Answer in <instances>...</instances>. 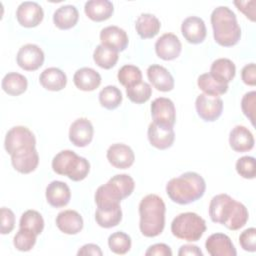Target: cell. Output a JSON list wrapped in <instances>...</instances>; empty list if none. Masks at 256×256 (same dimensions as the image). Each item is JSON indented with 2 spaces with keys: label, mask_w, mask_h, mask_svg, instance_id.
I'll use <instances>...</instances> for the list:
<instances>
[{
  "label": "cell",
  "mask_w": 256,
  "mask_h": 256,
  "mask_svg": "<svg viewBox=\"0 0 256 256\" xmlns=\"http://www.w3.org/2000/svg\"><path fill=\"white\" fill-rule=\"evenodd\" d=\"M117 78L121 85L129 88L142 81V72L137 66L128 64L119 69Z\"/></svg>",
  "instance_id": "37"
},
{
  "label": "cell",
  "mask_w": 256,
  "mask_h": 256,
  "mask_svg": "<svg viewBox=\"0 0 256 256\" xmlns=\"http://www.w3.org/2000/svg\"><path fill=\"white\" fill-rule=\"evenodd\" d=\"M147 77L150 83L161 92H168L174 88V78L163 66L153 64L147 68Z\"/></svg>",
  "instance_id": "21"
},
{
  "label": "cell",
  "mask_w": 256,
  "mask_h": 256,
  "mask_svg": "<svg viewBox=\"0 0 256 256\" xmlns=\"http://www.w3.org/2000/svg\"><path fill=\"white\" fill-rule=\"evenodd\" d=\"M43 9L36 2L24 1L20 3L16 10V18L18 23L26 28L38 26L43 20Z\"/></svg>",
  "instance_id": "12"
},
{
  "label": "cell",
  "mask_w": 256,
  "mask_h": 256,
  "mask_svg": "<svg viewBox=\"0 0 256 256\" xmlns=\"http://www.w3.org/2000/svg\"><path fill=\"white\" fill-rule=\"evenodd\" d=\"M165 203L156 194H148L139 203V228L145 237H156L165 226Z\"/></svg>",
  "instance_id": "3"
},
{
  "label": "cell",
  "mask_w": 256,
  "mask_h": 256,
  "mask_svg": "<svg viewBox=\"0 0 256 256\" xmlns=\"http://www.w3.org/2000/svg\"><path fill=\"white\" fill-rule=\"evenodd\" d=\"M181 33L187 42L199 44L205 40L207 30L203 19L197 16H190L182 22Z\"/></svg>",
  "instance_id": "19"
},
{
  "label": "cell",
  "mask_w": 256,
  "mask_h": 256,
  "mask_svg": "<svg viewBox=\"0 0 256 256\" xmlns=\"http://www.w3.org/2000/svg\"><path fill=\"white\" fill-rule=\"evenodd\" d=\"M255 4L254 0L251 1H234V5L252 22L255 21Z\"/></svg>",
  "instance_id": "45"
},
{
  "label": "cell",
  "mask_w": 256,
  "mask_h": 256,
  "mask_svg": "<svg viewBox=\"0 0 256 256\" xmlns=\"http://www.w3.org/2000/svg\"><path fill=\"white\" fill-rule=\"evenodd\" d=\"M52 169L55 173L67 176L70 180L78 182L88 176L90 163L86 158L78 156L72 150H63L54 156Z\"/></svg>",
  "instance_id": "6"
},
{
  "label": "cell",
  "mask_w": 256,
  "mask_h": 256,
  "mask_svg": "<svg viewBox=\"0 0 256 256\" xmlns=\"http://www.w3.org/2000/svg\"><path fill=\"white\" fill-rule=\"evenodd\" d=\"M95 220L102 228H112L117 226L122 220V210L120 205L108 208H97L95 212Z\"/></svg>",
  "instance_id": "32"
},
{
  "label": "cell",
  "mask_w": 256,
  "mask_h": 256,
  "mask_svg": "<svg viewBox=\"0 0 256 256\" xmlns=\"http://www.w3.org/2000/svg\"><path fill=\"white\" fill-rule=\"evenodd\" d=\"M237 173L245 179H254L256 176L255 158L252 156H243L236 162Z\"/></svg>",
  "instance_id": "41"
},
{
  "label": "cell",
  "mask_w": 256,
  "mask_h": 256,
  "mask_svg": "<svg viewBox=\"0 0 256 256\" xmlns=\"http://www.w3.org/2000/svg\"><path fill=\"white\" fill-rule=\"evenodd\" d=\"M205 248L211 256H236L237 251L229 236L223 233H214L210 235Z\"/></svg>",
  "instance_id": "18"
},
{
  "label": "cell",
  "mask_w": 256,
  "mask_h": 256,
  "mask_svg": "<svg viewBox=\"0 0 256 256\" xmlns=\"http://www.w3.org/2000/svg\"><path fill=\"white\" fill-rule=\"evenodd\" d=\"M131 244L130 236L122 231L114 232L108 238V246L115 254H126L130 250Z\"/></svg>",
  "instance_id": "38"
},
{
  "label": "cell",
  "mask_w": 256,
  "mask_h": 256,
  "mask_svg": "<svg viewBox=\"0 0 256 256\" xmlns=\"http://www.w3.org/2000/svg\"><path fill=\"white\" fill-rule=\"evenodd\" d=\"M206 231L205 220L194 212L178 214L171 223V232L178 239L198 241Z\"/></svg>",
  "instance_id": "7"
},
{
  "label": "cell",
  "mask_w": 256,
  "mask_h": 256,
  "mask_svg": "<svg viewBox=\"0 0 256 256\" xmlns=\"http://www.w3.org/2000/svg\"><path fill=\"white\" fill-rule=\"evenodd\" d=\"M100 41L101 45L117 53L124 51L129 43L127 33L118 26L103 28L100 32Z\"/></svg>",
  "instance_id": "13"
},
{
  "label": "cell",
  "mask_w": 256,
  "mask_h": 256,
  "mask_svg": "<svg viewBox=\"0 0 256 256\" xmlns=\"http://www.w3.org/2000/svg\"><path fill=\"white\" fill-rule=\"evenodd\" d=\"M73 82L79 90L93 91L101 84V76L96 70L89 67H83L74 73Z\"/></svg>",
  "instance_id": "26"
},
{
  "label": "cell",
  "mask_w": 256,
  "mask_h": 256,
  "mask_svg": "<svg viewBox=\"0 0 256 256\" xmlns=\"http://www.w3.org/2000/svg\"><path fill=\"white\" fill-rule=\"evenodd\" d=\"M37 235L26 228H20L13 238L15 248L22 252L30 251L36 243Z\"/></svg>",
  "instance_id": "40"
},
{
  "label": "cell",
  "mask_w": 256,
  "mask_h": 256,
  "mask_svg": "<svg viewBox=\"0 0 256 256\" xmlns=\"http://www.w3.org/2000/svg\"><path fill=\"white\" fill-rule=\"evenodd\" d=\"M39 82L43 88L49 91H60L67 84L66 74L59 68H46L39 77Z\"/></svg>",
  "instance_id": "27"
},
{
  "label": "cell",
  "mask_w": 256,
  "mask_h": 256,
  "mask_svg": "<svg viewBox=\"0 0 256 256\" xmlns=\"http://www.w3.org/2000/svg\"><path fill=\"white\" fill-rule=\"evenodd\" d=\"M1 215V234L5 235L10 233L15 226V215L9 208L2 207L0 210Z\"/></svg>",
  "instance_id": "44"
},
{
  "label": "cell",
  "mask_w": 256,
  "mask_h": 256,
  "mask_svg": "<svg viewBox=\"0 0 256 256\" xmlns=\"http://www.w3.org/2000/svg\"><path fill=\"white\" fill-rule=\"evenodd\" d=\"M181 50V42L173 33L163 34L155 43V52L157 56L165 61L176 59L180 55Z\"/></svg>",
  "instance_id": "16"
},
{
  "label": "cell",
  "mask_w": 256,
  "mask_h": 256,
  "mask_svg": "<svg viewBox=\"0 0 256 256\" xmlns=\"http://www.w3.org/2000/svg\"><path fill=\"white\" fill-rule=\"evenodd\" d=\"M195 108L198 116L206 122L216 121L222 114L223 101L220 97L207 94H200L195 101Z\"/></svg>",
  "instance_id": "9"
},
{
  "label": "cell",
  "mask_w": 256,
  "mask_h": 256,
  "mask_svg": "<svg viewBox=\"0 0 256 256\" xmlns=\"http://www.w3.org/2000/svg\"><path fill=\"white\" fill-rule=\"evenodd\" d=\"M179 256H185V255H194V256H202L203 253L200 250V248L196 245L192 244H185L182 245L178 251Z\"/></svg>",
  "instance_id": "49"
},
{
  "label": "cell",
  "mask_w": 256,
  "mask_h": 256,
  "mask_svg": "<svg viewBox=\"0 0 256 256\" xmlns=\"http://www.w3.org/2000/svg\"><path fill=\"white\" fill-rule=\"evenodd\" d=\"M108 162L117 169H127L131 167L135 160L133 150L126 144H112L106 153Z\"/></svg>",
  "instance_id": "15"
},
{
  "label": "cell",
  "mask_w": 256,
  "mask_h": 256,
  "mask_svg": "<svg viewBox=\"0 0 256 256\" xmlns=\"http://www.w3.org/2000/svg\"><path fill=\"white\" fill-rule=\"evenodd\" d=\"M126 94L128 99L136 104H142L147 102L152 94V88L147 82L141 81L140 83L126 88Z\"/></svg>",
  "instance_id": "39"
},
{
  "label": "cell",
  "mask_w": 256,
  "mask_h": 256,
  "mask_svg": "<svg viewBox=\"0 0 256 256\" xmlns=\"http://www.w3.org/2000/svg\"><path fill=\"white\" fill-rule=\"evenodd\" d=\"M118 53L112 51L103 45H98L93 52L94 62L103 69H111L118 61Z\"/></svg>",
  "instance_id": "36"
},
{
  "label": "cell",
  "mask_w": 256,
  "mask_h": 256,
  "mask_svg": "<svg viewBox=\"0 0 256 256\" xmlns=\"http://www.w3.org/2000/svg\"><path fill=\"white\" fill-rule=\"evenodd\" d=\"M94 128L87 118L76 119L69 128V140L77 147H85L93 139Z\"/></svg>",
  "instance_id": "17"
},
{
  "label": "cell",
  "mask_w": 256,
  "mask_h": 256,
  "mask_svg": "<svg viewBox=\"0 0 256 256\" xmlns=\"http://www.w3.org/2000/svg\"><path fill=\"white\" fill-rule=\"evenodd\" d=\"M209 74L219 83L228 84L235 77L236 67L230 59L219 58L211 64Z\"/></svg>",
  "instance_id": "28"
},
{
  "label": "cell",
  "mask_w": 256,
  "mask_h": 256,
  "mask_svg": "<svg viewBox=\"0 0 256 256\" xmlns=\"http://www.w3.org/2000/svg\"><path fill=\"white\" fill-rule=\"evenodd\" d=\"M135 188V182L128 174H117L110 178L95 192L97 208H108L120 205V202L129 197Z\"/></svg>",
  "instance_id": "5"
},
{
  "label": "cell",
  "mask_w": 256,
  "mask_h": 256,
  "mask_svg": "<svg viewBox=\"0 0 256 256\" xmlns=\"http://www.w3.org/2000/svg\"><path fill=\"white\" fill-rule=\"evenodd\" d=\"M230 147L239 153L250 151L254 147V137L251 131L242 125L235 126L229 134Z\"/></svg>",
  "instance_id": "22"
},
{
  "label": "cell",
  "mask_w": 256,
  "mask_h": 256,
  "mask_svg": "<svg viewBox=\"0 0 256 256\" xmlns=\"http://www.w3.org/2000/svg\"><path fill=\"white\" fill-rule=\"evenodd\" d=\"M198 87L204 94L211 96H220L228 91V84H222L216 81L209 73L201 74L197 79Z\"/></svg>",
  "instance_id": "33"
},
{
  "label": "cell",
  "mask_w": 256,
  "mask_h": 256,
  "mask_svg": "<svg viewBox=\"0 0 256 256\" xmlns=\"http://www.w3.org/2000/svg\"><path fill=\"white\" fill-rule=\"evenodd\" d=\"M146 256H172L171 248L164 243L151 245L145 252Z\"/></svg>",
  "instance_id": "47"
},
{
  "label": "cell",
  "mask_w": 256,
  "mask_h": 256,
  "mask_svg": "<svg viewBox=\"0 0 256 256\" xmlns=\"http://www.w3.org/2000/svg\"><path fill=\"white\" fill-rule=\"evenodd\" d=\"M161 27L159 19L150 13H142L135 22V29L142 39L155 37Z\"/></svg>",
  "instance_id": "29"
},
{
  "label": "cell",
  "mask_w": 256,
  "mask_h": 256,
  "mask_svg": "<svg viewBox=\"0 0 256 256\" xmlns=\"http://www.w3.org/2000/svg\"><path fill=\"white\" fill-rule=\"evenodd\" d=\"M242 81L249 86L256 85V66L255 63H250L245 65L241 71Z\"/></svg>",
  "instance_id": "46"
},
{
  "label": "cell",
  "mask_w": 256,
  "mask_h": 256,
  "mask_svg": "<svg viewBox=\"0 0 256 256\" xmlns=\"http://www.w3.org/2000/svg\"><path fill=\"white\" fill-rule=\"evenodd\" d=\"M213 37L223 47L236 45L241 38V28L235 13L226 6H219L211 13Z\"/></svg>",
  "instance_id": "4"
},
{
  "label": "cell",
  "mask_w": 256,
  "mask_h": 256,
  "mask_svg": "<svg viewBox=\"0 0 256 256\" xmlns=\"http://www.w3.org/2000/svg\"><path fill=\"white\" fill-rule=\"evenodd\" d=\"M36 139L30 129L25 126L12 127L5 136L4 147L11 156L15 153L35 149Z\"/></svg>",
  "instance_id": "8"
},
{
  "label": "cell",
  "mask_w": 256,
  "mask_h": 256,
  "mask_svg": "<svg viewBox=\"0 0 256 256\" xmlns=\"http://www.w3.org/2000/svg\"><path fill=\"white\" fill-rule=\"evenodd\" d=\"M99 102L102 107L108 110L116 109L122 102V93L116 86H105L99 92Z\"/></svg>",
  "instance_id": "34"
},
{
  "label": "cell",
  "mask_w": 256,
  "mask_h": 256,
  "mask_svg": "<svg viewBox=\"0 0 256 256\" xmlns=\"http://www.w3.org/2000/svg\"><path fill=\"white\" fill-rule=\"evenodd\" d=\"M151 116L153 122L173 127L176 121V110L172 100L166 97H159L151 103Z\"/></svg>",
  "instance_id": "10"
},
{
  "label": "cell",
  "mask_w": 256,
  "mask_h": 256,
  "mask_svg": "<svg viewBox=\"0 0 256 256\" xmlns=\"http://www.w3.org/2000/svg\"><path fill=\"white\" fill-rule=\"evenodd\" d=\"M44 52L36 44L23 45L16 56L17 64L26 71H35L44 63Z\"/></svg>",
  "instance_id": "11"
},
{
  "label": "cell",
  "mask_w": 256,
  "mask_h": 256,
  "mask_svg": "<svg viewBox=\"0 0 256 256\" xmlns=\"http://www.w3.org/2000/svg\"><path fill=\"white\" fill-rule=\"evenodd\" d=\"M47 202L55 208L66 206L71 199V191L69 186L62 181H52L46 187L45 192Z\"/></svg>",
  "instance_id": "20"
},
{
  "label": "cell",
  "mask_w": 256,
  "mask_h": 256,
  "mask_svg": "<svg viewBox=\"0 0 256 256\" xmlns=\"http://www.w3.org/2000/svg\"><path fill=\"white\" fill-rule=\"evenodd\" d=\"M78 19V10L73 5L61 6L53 14V22L55 26L61 30L71 29L77 24Z\"/></svg>",
  "instance_id": "30"
},
{
  "label": "cell",
  "mask_w": 256,
  "mask_h": 256,
  "mask_svg": "<svg viewBox=\"0 0 256 256\" xmlns=\"http://www.w3.org/2000/svg\"><path fill=\"white\" fill-rule=\"evenodd\" d=\"M19 226L20 228H26L34 232L36 235H39L44 229V219L38 211L27 210L21 215Z\"/></svg>",
  "instance_id": "35"
},
{
  "label": "cell",
  "mask_w": 256,
  "mask_h": 256,
  "mask_svg": "<svg viewBox=\"0 0 256 256\" xmlns=\"http://www.w3.org/2000/svg\"><path fill=\"white\" fill-rule=\"evenodd\" d=\"M209 216L214 223L222 224L229 230L235 231L247 223L249 213L244 204L222 193L211 199Z\"/></svg>",
  "instance_id": "1"
},
{
  "label": "cell",
  "mask_w": 256,
  "mask_h": 256,
  "mask_svg": "<svg viewBox=\"0 0 256 256\" xmlns=\"http://www.w3.org/2000/svg\"><path fill=\"white\" fill-rule=\"evenodd\" d=\"M147 135L150 144L159 150L170 148L175 139L173 127L160 125L155 122H151L149 124Z\"/></svg>",
  "instance_id": "14"
},
{
  "label": "cell",
  "mask_w": 256,
  "mask_h": 256,
  "mask_svg": "<svg viewBox=\"0 0 256 256\" xmlns=\"http://www.w3.org/2000/svg\"><path fill=\"white\" fill-rule=\"evenodd\" d=\"M103 253L100 249V247L96 244L89 243L83 245L77 252V255H95V256H101Z\"/></svg>",
  "instance_id": "48"
},
{
  "label": "cell",
  "mask_w": 256,
  "mask_h": 256,
  "mask_svg": "<svg viewBox=\"0 0 256 256\" xmlns=\"http://www.w3.org/2000/svg\"><path fill=\"white\" fill-rule=\"evenodd\" d=\"M11 163L13 168L22 174L33 172L39 164V155L36 149L23 151L11 155Z\"/></svg>",
  "instance_id": "24"
},
{
  "label": "cell",
  "mask_w": 256,
  "mask_h": 256,
  "mask_svg": "<svg viewBox=\"0 0 256 256\" xmlns=\"http://www.w3.org/2000/svg\"><path fill=\"white\" fill-rule=\"evenodd\" d=\"M84 11L92 21L101 22L112 16L114 7L112 2L109 0H90L85 3Z\"/></svg>",
  "instance_id": "25"
},
{
  "label": "cell",
  "mask_w": 256,
  "mask_h": 256,
  "mask_svg": "<svg viewBox=\"0 0 256 256\" xmlns=\"http://www.w3.org/2000/svg\"><path fill=\"white\" fill-rule=\"evenodd\" d=\"M1 86L8 95L18 96L27 90L28 81L24 75L17 72H10L3 77Z\"/></svg>",
  "instance_id": "31"
},
{
  "label": "cell",
  "mask_w": 256,
  "mask_h": 256,
  "mask_svg": "<svg viewBox=\"0 0 256 256\" xmlns=\"http://www.w3.org/2000/svg\"><path fill=\"white\" fill-rule=\"evenodd\" d=\"M241 108L243 114L250 120L251 124L255 125V108H256V92H247L241 100Z\"/></svg>",
  "instance_id": "42"
},
{
  "label": "cell",
  "mask_w": 256,
  "mask_h": 256,
  "mask_svg": "<svg viewBox=\"0 0 256 256\" xmlns=\"http://www.w3.org/2000/svg\"><path fill=\"white\" fill-rule=\"evenodd\" d=\"M56 226L65 234L75 235L82 230L83 219L75 210H64L57 215Z\"/></svg>",
  "instance_id": "23"
},
{
  "label": "cell",
  "mask_w": 256,
  "mask_h": 256,
  "mask_svg": "<svg viewBox=\"0 0 256 256\" xmlns=\"http://www.w3.org/2000/svg\"><path fill=\"white\" fill-rule=\"evenodd\" d=\"M206 190L203 177L196 172H185L166 184V193L175 203L187 205L200 199Z\"/></svg>",
  "instance_id": "2"
},
{
  "label": "cell",
  "mask_w": 256,
  "mask_h": 256,
  "mask_svg": "<svg viewBox=\"0 0 256 256\" xmlns=\"http://www.w3.org/2000/svg\"><path fill=\"white\" fill-rule=\"evenodd\" d=\"M239 243L243 250L248 252L256 251V229L254 227L244 230L239 236Z\"/></svg>",
  "instance_id": "43"
}]
</instances>
